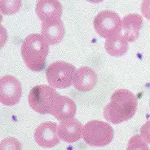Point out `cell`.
Returning a JSON list of instances; mask_svg holds the SVG:
<instances>
[{"label":"cell","instance_id":"6da1fadb","mask_svg":"<svg viewBox=\"0 0 150 150\" xmlns=\"http://www.w3.org/2000/svg\"><path fill=\"white\" fill-rule=\"evenodd\" d=\"M137 98L131 91L127 89H117L110 98V102L104 108V117L112 124H119L130 120L135 115Z\"/></svg>","mask_w":150,"mask_h":150},{"label":"cell","instance_id":"7a4b0ae2","mask_svg":"<svg viewBox=\"0 0 150 150\" xmlns=\"http://www.w3.org/2000/svg\"><path fill=\"white\" fill-rule=\"evenodd\" d=\"M48 52V42L39 34L28 35L21 46L23 60L32 71L39 72L44 69Z\"/></svg>","mask_w":150,"mask_h":150},{"label":"cell","instance_id":"3957f363","mask_svg":"<svg viewBox=\"0 0 150 150\" xmlns=\"http://www.w3.org/2000/svg\"><path fill=\"white\" fill-rule=\"evenodd\" d=\"M114 135L112 127L100 120L88 122L83 128V140L92 147H105L112 142Z\"/></svg>","mask_w":150,"mask_h":150},{"label":"cell","instance_id":"277c9868","mask_svg":"<svg viewBox=\"0 0 150 150\" xmlns=\"http://www.w3.org/2000/svg\"><path fill=\"white\" fill-rule=\"evenodd\" d=\"M59 95L52 86L38 85L33 87L29 93V105L33 110L40 114H51L53 105Z\"/></svg>","mask_w":150,"mask_h":150},{"label":"cell","instance_id":"5b68a950","mask_svg":"<svg viewBox=\"0 0 150 150\" xmlns=\"http://www.w3.org/2000/svg\"><path fill=\"white\" fill-rule=\"evenodd\" d=\"M75 67L64 61H56L49 65L46 70L47 80L50 86L65 89L71 86Z\"/></svg>","mask_w":150,"mask_h":150},{"label":"cell","instance_id":"8992f818","mask_svg":"<svg viewBox=\"0 0 150 150\" xmlns=\"http://www.w3.org/2000/svg\"><path fill=\"white\" fill-rule=\"evenodd\" d=\"M93 26L96 33L105 38L120 34L122 30L120 16L115 11L109 10L98 13L94 19Z\"/></svg>","mask_w":150,"mask_h":150},{"label":"cell","instance_id":"52a82bcc","mask_svg":"<svg viewBox=\"0 0 150 150\" xmlns=\"http://www.w3.org/2000/svg\"><path fill=\"white\" fill-rule=\"evenodd\" d=\"M22 94V86L18 79L11 75L0 78V103L7 106L16 105Z\"/></svg>","mask_w":150,"mask_h":150},{"label":"cell","instance_id":"ba28073f","mask_svg":"<svg viewBox=\"0 0 150 150\" xmlns=\"http://www.w3.org/2000/svg\"><path fill=\"white\" fill-rule=\"evenodd\" d=\"M57 124L52 122H42L34 131V139L42 148L51 149L57 145L60 139L57 133Z\"/></svg>","mask_w":150,"mask_h":150},{"label":"cell","instance_id":"9c48e42d","mask_svg":"<svg viewBox=\"0 0 150 150\" xmlns=\"http://www.w3.org/2000/svg\"><path fill=\"white\" fill-rule=\"evenodd\" d=\"M83 124L75 118L60 121L57 133L60 139L69 144L79 141L83 135Z\"/></svg>","mask_w":150,"mask_h":150},{"label":"cell","instance_id":"30bf717a","mask_svg":"<svg viewBox=\"0 0 150 150\" xmlns=\"http://www.w3.org/2000/svg\"><path fill=\"white\" fill-rule=\"evenodd\" d=\"M65 29L60 19H52L42 21L41 34L49 45L58 44L64 38Z\"/></svg>","mask_w":150,"mask_h":150},{"label":"cell","instance_id":"8fae6325","mask_svg":"<svg viewBox=\"0 0 150 150\" xmlns=\"http://www.w3.org/2000/svg\"><path fill=\"white\" fill-rule=\"evenodd\" d=\"M73 85L79 91H89L93 89L97 83V74L87 66L79 68L73 77Z\"/></svg>","mask_w":150,"mask_h":150},{"label":"cell","instance_id":"7c38bea8","mask_svg":"<svg viewBox=\"0 0 150 150\" xmlns=\"http://www.w3.org/2000/svg\"><path fill=\"white\" fill-rule=\"evenodd\" d=\"M35 12L40 21H45L52 19H60L63 8L59 0H38Z\"/></svg>","mask_w":150,"mask_h":150},{"label":"cell","instance_id":"4fadbf2b","mask_svg":"<svg viewBox=\"0 0 150 150\" xmlns=\"http://www.w3.org/2000/svg\"><path fill=\"white\" fill-rule=\"evenodd\" d=\"M76 111V104L71 98L59 95L53 105L51 114L57 120L63 121L72 118L75 115Z\"/></svg>","mask_w":150,"mask_h":150},{"label":"cell","instance_id":"5bb4252c","mask_svg":"<svg viewBox=\"0 0 150 150\" xmlns=\"http://www.w3.org/2000/svg\"><path fill=\"white\" fill-rule=\"evenodd\" d=\"M143 23V17L137 13H131L124 16L122 26L123 28V36L128 42H134L139 38Z\"/></svg>","mask_w":150,"mask_h":150},{"label":"cell","instance_id":"9a60e30c","mask_svg":"<svg viewBox=\"0 0 150 150\" xmlns=\"http://www.w3.org/2000/svg\"><path fill=\"white\" fill-rule=\"evenodd\" d=\"M106 52L113 57H120L127 52L129 48L128 41L122 34H117L106 38L105 43Z\"/></svg>","mask_w":150,"mask_h":150},{"label":"cell","instance_id":"2e32d148","mask_svg":"<svg viewBox=\"0 0 150 150\" xmlns=\"http://www.w3.org/2000/svg\"><path fill=\"white\" fill-rule=\"evenodd\" d=\"M22 6L21 0H0V11L4 15H13Z\"/></svg>","mask_w":150,"mask_h":150},{"label":"cell","instance_id":"e0dca14e","mask_svg":"<svg viewBox=\"0 0 150 150\" xmlns=\"http://www.w3.org/2000/svg\"><path fill=\"white\" fill-rule=\"evenodd\" d=\"M127 150H149V148L141 135H135L129 140Z\"/></svg>","mask_w":150,"mask_h":150},{"label":"cell","instance_id":"ac0fdd59","mask_svg":"<svg viewBox=\"0 0 150 150\" xmlns=\"http://www.w3.org/2000/svg\"><path fill=\"white\" fill-rule=\"evenodd\" d=\"M0 150H22V145L14 137H7L0 143Z\"/></svg>","mask_w":150,"mask_h":150},{"label":"cell","instance_id":"d6986e66","mask_svg":"<svg viewBox=\"0 0 150 150\" xmlns=\"http://www.w3.org/2000/svg\"><path fill=\"white\" fill-rule=\"evenodd\" d=\"M140 135L145 142L150 144V119L141 127Z\"/></svg>","mask_w":150,"mask_h":150},{"label":"cell","instance_id":"ffe728a7","mask_svg":"<svg viewBox=\"0 0 150 150\" xmlns=\"http://www.w3.org/2000/svg\"><path fill=\"white\" fill-rule=\"evenodd\" d=\"M141 12L143 16L150 21V0H143L141 4Z\"/></svg>","mask_w":150,"mask_h":150},{"label":"cell","instance_id":"44dd1931","mask_svg":"<svg viewBox=\"0 0 150 150\" xmlns=\"http://www.w3.org/2000/svg\"><path fill=\"white\" fill-rule=\"evenodd\" d=\"M8 41V33L7 30L0 24V49L2 48Z\"/></svg>","mask_w":150,"mask_h":150},{"label":"cell","instance_id":"7402d4cb","mask_svg":"<svg viewBox=\"0 0 150 150\" xmlns=\"http://www.w3.org/2000/svg\"><path fill=\"white\" fill-rule=\"evenodd\" d=\"M86 1H88L89 3H91V4H100L104 0H86Z\"/></svg>","mask_w":150,"mask_h":150},{"label":"cell","instance_id":"603a6c76","mask_svg":"<svg viewBox=\"0 0 150 150\" xmlns=\"http://www.w3.org/2000/svg\"><path fill=\"white\" fill-rule=\"evenodd\" d=\"M3 20H4V18H3V15H2V14L0 13V23L3 21Z\"/></svg>","mask_w":150,"mask_h":150},{"label":"cell","instance_id":"cb8c5ba5","mask_svg":"<svg viewBox=\"0 0 150 150\" xmlns=\"http://www.w3.org/2000/svg\"><path fill=\"white\" fill-rule=\"evenodd\" d=\"M149 105H150V100H149Z\"/></svg>","mask_w":150,"mask_h":150}]
</instances>
